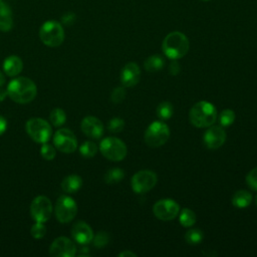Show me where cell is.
Segmentation results:
<instances>
[{
	"mask_svg": "<svg viewBox=\"0 0 257 257\" xmlns=\"http://www.w3.org/2000/svg\"><path fill=\"white\" fill-rule=\"evenodd\" d=\"M6 89L8 96L18 103H28L32 101L37 93L35 83L24 76L13 78L8 83Z\"/></svg>",
	"mask_w": 257,
	"mask_h": 257,
	"instance_id": "6da1fadb",
	"label": "cell"
},
{
	"mask_svg": "<svg viewBox=\"0 0 257 257\" xmlns=\"http://www.w3.org/2000/svg\"><path fill=\"white\" fill-rule=\"evenodd\" d=\"M189 48V39L180 31H173L169 33L165 37L162 44L164 54L172 60H177L184 57L188 53Z\"/></svg>",
	"mask_w": 257,
	"mask_h": 257,
	"instance_id": "7a4b0ae2",
	"label": "cell"
},
{
	"mask_svg": "<svg viewBox=\"0 0 257 257\" xmlns=\"http://www.w3.org/2000/svg\"><path fill=\"white\" fill-rule=\"evenodd\" d=\"M189 119L196 127H209L217 119V109L209 101H198L191 107Z\"/></svg>",
	"mask_w": 257,
	"mask_h": 257,
	"instance_id": "3957f363",
	"label": "cell"
},
{
	"mask_svg": "<svg viewBox=\"0 0 257 257\" xmlns=\"http://www.w3.org/2000/svg\"><path fill=\"white\" fill-rule=\"evenodd\" d=\"M40 40L49 47H57L64 40V30L62 25L55 20L44 22L39 29Z\"/></svg>",
	"mask_w": 257,
	"mask_h": 257,
	"instance_id": "277c9868",
	"label": "cell"
},
{
	"mask_svg": "<svg viewBox=\"0 0 257 257\" xmlns=\"http://www.w3.org/2000/svg\"><path fill=\"white\" fill-rule=\"evenodd\" d=\"M99 150L104 158L112 162H119L123 160L127 153L125 144L121 140L113 137L103 139L100 142Z\"/></svg>",
	"mask_w": 257,
	"mask_h": 257,
	"instance_id": "5b68a950",
	"label": "cell"
},
{
	"mask_svg": "<svg viewBox=\"0 0 257 257\" xmlns=\"http://www.w3.org/2000/svg\"><path fill=\"white\" fill-rule=\"evenodd\" d=\"M169 138L170 128L168 124L163 121L152 122L145 133V142L152 148L162 147L168 142Z\"/></svg>",
	"mask_w": 257,
	"mask_h": 257,
	"instance_id": "8992f818",
	"label": "cell"
},
{
	"mask_svg": "<svg viewBox=\"0 0 257 257\" xmlns=\"http://www.w3.org/2000/svg\"><path fill=\"white\" fill-rule=\"evenodd\" d=\"M28 136L38 144L47 143L51 137L52 130L47 120L40 117H32L26 122Z\"/></svg>",
	"mask_w": 257,
	"mask_h": 257,
	"instance_id": "52a82bcc",
	"label": "cell"
},
{
	"mask_svg": "<svg viewBox=\"0 0 257 257\" xmlns=\"http://www.w3.org/2000/svg\"><path fill=\"white\" fill-rule=\"evenodd\" d=\"M77 213V205L75 201L69 197L60 196L54 206V214L60 223H68L72 221Z\"/></svg>",
	"mask_w": 257,
	"mask_h": 257,
	"instance_id": "ba28073f",
	"label": "cell"
},
{
	"mask_svg": "<svg viewBox=\"0 0 257 257\" xmlns=\"http://www.w3.org/2000/svg\"><path fill=\"white\" fill-rule=\"evenodd\" d=\"M158 182L157 174L150 170H142L136 173L132 180V189L137 194H144L152 190Z\"/></svg>",
	"mask_w": 257,
	"mask_h": 257,
	"instance_id": "9c48e42d",
	"label": "cell"
},
{
	"mask_svg": "<svg viewBox=\"0 0 257 257\" xmlns=\"http://www.w3.org/2000/svg\"><path fill=\"white\" fill-rule=\"evenodd\" d=\"M54 147L61 153L71 154L77 148L75 135L68 128H59L53 137Z\"/></svg>",
	"mask_w": 257,
	"mask_h": 257,
	"instance_id": "30bf717a",
	"label": "cell"
},
{
	"mask_svg": "<svg viewBox=\"0 0 257 257\" xmlns=\"http://www.w3.org/2000/svg\"><path fill=\"white\" fill-rule=\"evenodd\" d=\"M154 215L162 221L174 220L180 213L179 204L172 199H162L153 207Z\"/></svg>",
	"mask_w": 257,
	"mask_h": 257,
	"instance_id": "8fae6325",
	"label": "cell"
},
{
	"mask_svg": "<svg viewBox=\"0 0 257 257\" xmlns=\"http://www.w3.org/2000/svg\"><path fill=\"white\" fill-rule=\"evenodd\" d=\"M52 213V204L45 196L36 197L30 205V215L36 222H46Z\"/></svg>",
	"mask_w": 257,
	"mask_h": 257,
	"instance_id": "7c38bea8",
	"label": "cell"
},
{
	"mask_svg": "<svg viewBox=\"0 0 257 257\" xmlns=\"http://www.w3.org/2000/svg\"><path fill=\"white\" fill-rule=\"evenodd\" d=\"M49 254L53 257H73L76 254V246L69 238L58 237L51 243Z\"/></svg>",
	"mask_w": 257,
	"mask_h": 257,
	"instance_id": "4fadbf2b",
	"label": "cell"
},
{
	"mask_svg": "<svg viewBox=\"0 0 257 257\" xmlns=\"http://www.w3.org/2000/svg\"><path fill=\"white\" fill-rule=\"evenodd\" d=\"M205 146L210 150H216L222 147L226 141V132L222 126L210 125L203 136Z\"/></svg>",
	"mask_w": 257,
	"mask_h": 257,
	"instance_id": "5bb4252c",
	"label": "cell"
},
{
	"mask_svg": "<svg viewBox=\"0 0 257 257\" xmlns=\"http://www.w3.org/2000/svg\"><path fill=\"white\" fill-rule=\"evenodd\" d=\"M80 127L82 133L91 139H99L103 135L102 122L97 117L92 115L85 116L81 120Z\"/></svg>",
	"mask_w": 257,
	"mask_h": 257,
	"instance_id": "9a60e30c",
	"label": "cell"
},
{
	"mask_svg": "<svg viewBox=\"0 0 257 257\" xmlns=\"http://www.w3.org/2000/svg\"><path fill=\"white\" fill-rule=\"evenodd\" d=\"M141 77V70L136 62L126 63L120 71V82L124 87L135 86Z\"/></svg>",
	"mask_w": 257,
	"mask_h": 257,
	"instance_id": "2e32d148",
	"label": "cell"
},
{
	"mask_svg": "<svg viewBox=\"0 0 257 257\" xmlns=\"http://www.w3.org/2000/svg\"><path fill=\"white\" fill-rule=\"evenodd\" d=\"M71 236L78 244L86 245L92 241L93 232L87 223L79 221L73 225L71 229Z\"/></svg>",
	"mask_w": 257,
	"mask_h": 257,
	"instance_id": "e0dca14e",
	"label": "cell"
},
{
	"mask_svg": "<svg viewBox=\"0 0 257 257\" xmlns=\"http://www.w3.org/2000/svg\"><path fill=\"white\" fill-rule=\"evenodd\" d=\"M23 69V62L20 57L16 55L8 56L3 62V70L8 76H16Z\"/></svg>",
	"mask_w": 257,
	"mask_h": 257,
	"instance_id": "ac0fdd59",
	"label": "cell"
},
{
	"mask_svg": "<svg viewBox=\"0 0 257 257\" xmlns=\"http://www.w3.org/2000/svg\"><path fill=\"white\" fill-rule=\"evenodd\" d=\"M13 26L12 10L8 4L5 2L0 3V30L7 32L11 30Z\"/></svg>",
	"mask_w": 257,
	"mask_h": 257,
	"instance_id": "d6986e66",
	"label": "cell"
},
{
	"mask_svg": "<svg viewBox=\"0 0 257 257\" xmlns=\"http://www.w3.org/2000/svg\"><path fill=\"white\" fill-rule=\"evenodd\" d=\"M82 186V179L80 176L72 174L66 176L61 182V189L63 192L72 194L77 192Z\"/></svg>",
	"mask_w": 257,
	"mask_h": 257,
	"instance_id": "ffe728a7",
	"label": "cell"
},
{
	"mask_svg": "<svg viewBox=\"0 0 257 257\" xmlns=\"http://www.w3.org/2000/svg\"><path fill=\"white\" fill-rule=\"evenodd\" d=\"M252 202V195L246 190H239L235 192L232 198V204L236 208H246Z\"/></svg>",
	"mask_w": 257,
	"mask_h": 257,
	"instance_id": "44dd1931",
	"label": "cell"
},
{
	"mask_svg": "<svg viewBox=\"0 0 257 257\" xmlns=\"http://www.w3.org/2000/svg\"><path fill=\"white\" fill-rule=\"evenodd\" d=\"M164 64L165 59L160 54H153L149 56L144 62L145 69L149 72H156L161 70L164 67Z\"/></svg>",
	"mask_w": 257,
	"mask_h": 257,
	"instance_id": "7402d4cb",
	"label": "cell"
},
{
	"mask_svg": "<svg viewBox=\"0 0 257 257\" xmlns=\"http://www.w3.org/2000/svg\"><path fill=\"white\" fill-rule=\"evenodd\" d=\"M124 177V172L120 168H111L104 174L103 180L107 185H113L120 182Z\"/></svg>",
	"mask_w": 257,
	"mask_h": 257,
	"instance_id": "603a6c76",
	"label": "cell"
},
{
	"mask_svg": "<svg viewBox=\"0 0 257 257\" xmlns=\"http://www.w3.org/2000/svg\"><path fill=\"white\" fill-rule=\"evenodd\" d=\"M156 113L158 117L162 120L169 119L172 117L174 113V106L170 101H163L158 105L156 109Z\"/></svg>",
	"mask_w": 257,
	"mask_h": 257,
	"instance_id": "cb8c5ba5",
	"label": "cell"
},
{
	"mask_svg": "<svg viewBox=\"0 0 257 257\" xmlns=\"http://www.w3.org/2000/svg\"><path fill=\"white\" fill-rule=\"evenodd\" d=\"M196 214L188 208L182 209L181 213H179V221L184 227H191L196 223Z\"/></svg>",
	"mask_w": 257,
	"mask_h": 257,
	"instance_id": "d4e9b609",
	"label": "cell"
},
{
	"mask_svg": "<svg viewBox=\"0 0 257 257\" xmlns=\"http://www.w3.org/2000/svg\"><path fill=\"white\" fill-rule=\"evenodd\" d=\"M49 120L54 126H60L66 121L65 111L61 108H54L49 114Z\"/></svg>",
	"mask_w": 257,
	"mask_h": 257,
	"instance_id": "484cf974",
	"label": "cell"
},
{
	"mask_svg": "<svg viewBox=\"0 0 257 257\" xmlns=\"http://www.w3.org/2000/svg\"><path fill=\"white\" fill-rule=\"evenodd\" d=\"M204 238V234L200 229H191L186 232L185 240L187 243L191 245H197L202 242Z\"/></svg>",
	"mask_w": 257,
	"mask_h": 257,
	"instance_id": "4316f807",
	"label": "cell"
},
{
	"mask_svg": "<svg viewBox=\"0 0 257 257\" xmlns=\"http://www.w3.org/2000/svg\"><path fill=\"white\" fill-rule=\"evenodd\" d=\"M79 153L84 158H92L97 153V147L93 142L86 141L79 147Z\"/></svg>",
	"mask_w": 257,
	"mask_h": 257,
	"instance_id": "83f0119b",
	"label": "cell"
},
{
	"mask_svg": "<svg viewBox=\"0 0 257 257\" xmlns=\"http://www.w3.org/2000/svg\"><path fill=\"white\" fill-rule=\"evenodd\" d=\"M236 114L232 109L226 108L222 110V112L219 115V122L222 126H229L231 125L235 120Z\"/></svg>",
	"mask_w": 257,
	"mask_h": 257,
	"instance_id": "f1b7e54d",
	"label": "cell"
},
{
	"mask_svg": "<svg viewBox=\"0 0 257 257\" xmlns=\"http://www.w3.org/2000/svg\"><path fill=\"white\" fill-rule=\"evenodd\" d=\"M92 242L95 247L102 248L109 242V235L105 231H99L95 236L93 235Z\"/></svg>",
	"mask_w": 257,
	"mask_h": 257,
	"instance_id": "f546056e",
	"label": "cell"
},
{
	"mask_svg": "<svg viewBox=\"0 0 257 257\" xmlns=\"http://www.w3.org/2000/svg\"><path fill=\"white\" fill-rule=\"evenodd\" d=\"M40 154L43 159H45L47 161H52L56 156V150L53 146H51L47 143H44V144H42V146L40 148Z\"/></svg>",
	"mask_w": 257,
	"mask_h": 257,
	"instance_id": "4dcf8cb0",
	"label": "cell"
},
{
	"mask_svg": "<svg viewBox=\"0 0 257 257\" xmlns=\"http://www.w3.org/2000/svg\"><path fill=\"white\" fill-rule=\"evenodd\" d=\"M31 236L35 239H41L46 233V227L42 222H36L30 229Z\"/></svg>",
	"mask_w": 257,
	"mask_h": 257,
	"instance_id": "1f68e13d",
	"label": "cell"
},
{
	"mask_svg": "<svg viewBox=\"0 0 257 257\" xmlns=\"http://www.w3.org/2000/svg\"><path fill=\"white\" fill-rule=\"evenodd\" d=\"M124 127V120L120 117H113L109 120L107 128L111 133H120Z\"/></svg>",
	"mask_w": 257,
	"mask_h": 257,
	"instance_id": "d6a6232c",
	"label": "cell"
},
{
	"mask_svg": "<svg viewBox=\"0 0 257 257\" xmlns=\"http://www.w3.org/2000/svg\"><path fill=\"white\" fill-rule=\"evenodd\" d=\"M125 94H126V91L124 89V86H118L112 90L110 99L113 103L117 104V103H120L125 98Z\"/></svg>",
	"mask_w": 257,
	"mask_h": 257,
	"instance_id": "836d02e7",
	"label": "cell"
},
{
	"mask_svg": "<svg viewBox=\"0 0 257 257\" xmlns=\"http://www.w3.org/2000/svg\"><path fill=\"white\" fill-rule=\"evenodd\" d=\"M246 183L249 188L257 191V167L251 170L246 176Z\"/></svg>",
	"mask_w": 257,
	"mask_h": 257,
	"instance_id": "e575fe53",
	"label": "cell"
},
{
	"mask_svg": "<svg viewBox=\"0 0 257 257\" xmlns=\"http://www.w3.org/2000/svg\"><path fill=\"white\" fill-rule=\"evenodd\" d=\"M180 70H181L180 64L176 60H173L169 65V73L171 75H177V74H179Z\"/></svg>",
	"mask_w": 257,
	"mask_h": 257,
	"instance_id": "d590c367",
	"label": "cell"
},
{
	"mask_svg": "<svg viewBox=\"0 0 257 257\" xmlns=\"http://www.w3.org/2000/svg\"><path fill=\"white\" fill-rule=\"evenodd\" d=\"M75 15L73 13H66L65 15L62 16V23L65 25H71L74 22Z\"/></svg>",
	"mask_w": 257,
	"mask_h": 257,
	"instance_id": "8d00e7d4",
	"label": "cell"
},
{
	"mask_svg": "<svg viewBox=\"0 0 257 257\" xmlns=\"http://www.w3.org/2000/svg\"><path fill=\"white\" fill-rule=\"evenodd\" d=\"M6 128H7V121L2 115H0V136L4 134Z\"/></svg>",
	"mask_w": 257,
	"mask_h": 257,
	"instance_id": "74e56055",
	"label": "cell"
},
{
	"mask_svg": "<svg viewBox=\"0 0 257 257\" xmlns=\"http://www.w3.org/2000/svg\"><path fill=\"white\" fill-rule=\"evenodd\" d=\"M118 256H119V257H136L137 254H135L134 252H132V251H130V250H125V251H123V252H120V253L118 254Z\"/></svg>",
	"mask_w": 257,
	"mask_h": 257,
	"instance_id": "f35d334b",
	"label": "cell"
},
{
	"mask_svg": "<svg viewBox=\"0 0 257 257\" xmlns=\"http://www.w3.org/2000/svg\"><path fill=\"white\" fill-rule=\"evenodd\" d=\"M7 95H8L7 89H4V88H2V86H0V101L4 100Z\"/></svg>",
	"mask_w": 257,
	"mask_h": 257,
	"instance_id": "ab89813d",
	"label": "cell"
},
{
	"mask_svg": "<svg viewBox=\"0 0 257 257\" xmlns=\"http://www.w3.org/2000/svg\"><path fill=\"white\" fill-rule=\"evenodd\" d=\"M5 83V76L4 74L0 71V86H2Z\"/></svg>",
	"mask_w": 257,
	"mask_h": 257,
	"instance_id": "60d3db41",
	"label": "cell"
},
{
	"mask_svg": "<svg viewBox=\"0 0 257 257\" xmlns=\"http://www.w3.org/2000/svg\"><path fill=\"white\" fill-rule=\"evenodd\" d=\"M255 203H256V205H257V195H256V197H255Z\"/></svg>",
	"mask_w": 257,
	"mask_h": 257,
	"instance_id": "b9f144b4",
	"label": "cell"
},
{
	"mask_svg": "<svg viewBox=\"0 0 257 257\" xmlns=\"http://www.w3.org/2000/svg\"><path fill=\"white\" fill-rule=\"evenodd\" d=\"M2 1H3V0H0V3H1V2H2Z\"/></svg>",
	"mask_w": 257,
	"mask_h": 257,
	"instance_id": "7bdbcfd3",
	"label": "cell"
},
{
	"mask_svg": "<svg viewBox=\"0 0 257 257\" xmlns=\"http://www.w3.org/2000/svg\"><path fill=\"white\" fill-rule=\"evenodd\" d=\"M203 1H209V0H203Z\"/></svg>",
	"mask_w": 257,
	"mask_h": 257,
	"instance_id": "ee69618b",
	"label": "cell"
}]
</instances>
